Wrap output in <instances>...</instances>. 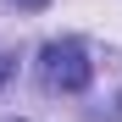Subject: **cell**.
Segmentation results:
<instances>
[{"mask_svg": "<svg viewBox=\"0 0 122 122\" xmlns=\"http://www.w3.org/2000/svg\"><path fill=\"white\" fill-rule=\"evenodd\" d=\"M39 78H45L50 94H83L89 78H94V61L78 39H50L39 50Z\"/></svg>", "mask_w": 122, "mask_h": 122, "instance_id": "1", "label": "cell"}, {"mask_svg": "<svg viewBox=\"0 0 122 122\" xmlns=\"http://www.w3.org/2000/svg\"><path fill=\"white\" fill-rule=\"evenodd\" d=\"M6 78H11V56L0 50V83H6Z\"/></svg>", "mask_w": 122, "mask_h": 122, "instance_id": "2", "label": "cell"}, {"mask_svg": "<svg viewBox=\"0 0 122 122\" xmlns=\"http://www.w3.org/2000/svg\"><path fill=\"white\" fill-rule=\"evenodd\" d=\"M11 6H28V11H39V6H45V0H11Z\"/></svg>", "mask_w": 122, "mask_h": 122, "instance_id": "3", "label": "cell"}, {"mask_svg": "<svg viewBox=\"0 0 122 122\" xmlns=\"http://www.w3.org/2000/svg\"><path fill=\"white\" fill-rule=\"evenodd\" d=\"M6 122H22V117H6Z\"/></svg>", "mask_w": 122, "mask_h": 122, "instance_id": "4", "label": "cell"}]
</instances>
